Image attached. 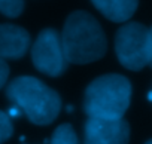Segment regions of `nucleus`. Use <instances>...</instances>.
<instances>
[{"mask_svg":"<svg viewBox=\"0 0 152 144\" xmlns=\"http://www.w3.org/2000/svg\"><path fill=\"white\" fill-rule=\"evenodd\" d=\"M149 28L140 22L124 24L115 36V51L119 62L133 71L149 64Z\"/></svg>","mask_w":152,"mask_h":144,"instance_id":"4","label":"nucleus"},{"mask_svg":"<svg viewBox=\"0 0 152 144\" xmlns=\"http://www.w3.org/2000/svg\"><path fill=\"white\" fill-rule=\"evenodd\" d=\"M14 134V125L11 116L5 111H0V143H5Z\"/></svg>","mask_w":152,"mask_h":144,"instance_id":"11","label":"nucleus"},{"mask_svg":"<svg viewBox=\"0 0 152 144\" xmlns=\"http://www.w3.org/2000/svg\"><path fill=\"white\" fill-rule=\"evenodd\" d=\"M8 76H9V67H8V64L5 62V59L0 58V88L6 83Z\"/></svg>","mask_w":152,"mask_h":144,"instance_id":"12","label":"nucleus"},{"mask_svg":"<svg viewBox=\"0 0 152 144\" xmlns=\"http://www.w3.org/2000/svg\"><path fill=\"white\" fill-rule=\"evenodd\" d=\"M63 51L67 62L88 64L100 59L107 49L104 31L88 12L76 11L66 20L61 33Z\"/></svg>","mask_w":152,"mask_h":144,"instance_id":"1","label":"nucleus"},{"mask_svg":"<svg viewBox=\"0 0 152 144\" xmlns=\"http://www.w3.org/2000/svg\"><path fill=\"white\" fill-rule=\"evenodd\" d=\"M30 48V34L18 25L0 24V58L18 59Z\"/></svg>","mask_w":152,"mask_h":144,"instance_id":"7","label":"nucleus"},{"mask_svg":"<svg viewBox=\"0 0 152 144\" xmlns=\"http://www.w3.org/2000/svg\"><path fill=\"white\" fill-rule=\"evenodd\" d=\"M24 9V0H0V12L5 17L17 18Z\"/></svg>","mask_w":152,"mask_h":144,"instance_id":"10","label":"nucleus"},{"mask_svg":"<svg viewBox=\"0 0 152 144\" xmlns=\"http://www.w3.org/2000/svg\"><path fill=\"white\" fill-rule=\"evenodd\" d=\"M145 144H152V140H149V141H146Z\"/></svg>","mask_w":152,"mask_h":144,"instance_id":"15","label":"nucleus"},{"mask_svg":"<svg viewBox=\"0 0 152 144\" xmlns=\"http://www.w3.org/2000/svg\"><path fill=\"white\" fill-rule=\"evenodd\" d=\"M131 101V83L121 75H104L93 80L84 97L88 117L122 119Z\"/></svg>","mask_w":152,"mask_h":144,"instance_id":"3","label":"nucleus"},{"mask_svg":"<svg viewBox=\"0 0 152 144\" xmlns=\"http://www.w3.org/2000/svg\"><path fill=\"white\" fill-rule=\"evenodd\" d=\"M31 59L34 67L43 75L60 76L67 68L61 36L54 28H45L39 33L31 48Z\"/></svg>","mask_w":152,"mask_h":144,"instance_id":"5","label":"nucleus"},{"mask_svg":"<svg viewBox=\"0 0 152 144\" xmlns=\"http://www.w3.org/2000/svg\"><path fill=\"white\" fill-rule=\"evenodd\" d=\"M6 95L15 109L36 125H49L60 113L61 100L58 94L36 77L14 79L6 88Z\"/></svg>","mask_w":152,"mask_h":144,"instance_id":"2","label":"nucleus"},{"mask_svg":"<svg viewBox=\"0 0 152 144\" xmlns=\"http://www.w3.org/2000/svg\"><path fill=\"white\" fill-rule=\"evenodd\" d=\"M148 100L152 103V88H151V91H149V94H148Z\"/></svg>","mask_w":152,"mask_h":144,"instance_id":"14","label":"nucleus"},{"mask_svg":"<svg viewBox=\"0 0 152 144\" xmlns=\"http://www.w3.org/2000/svg\"><path fill=\"white\" fill-rule=\"evenodd\" d=\"M93 5L110 21L125 22L128 21L139 5V0H91Z\"/></svg>","mask_w":152,"mask_h":144,"instance_id":"8","label":"nucleus"},{"mask_svg":"<svg viewBox=\"0 0 152 144\" xmlns=\"http://www.w3.org/2000/svg\"><path fill=\"white\" fill-rule=\"evenodd\" d=\"M51 144H79V141L72 125L63 123L54 131L51 137Z\"/></svg>","mask_w":152,"mask_h":144,"instance_id":"9","label":"nucleus"},{"mask_svg":"<svg viewBox=\"0 0 152 144\" xmlns=\"http://www.w3.org/2000/svg\"><path fill=\"white\" fill-rule=\"evenodd\" d=\"M130 126L124 119L88 117L84 128V144H128Z\"/></svg>","mask_w":152,"mask_h":144,"instance_id":"6","label":"nucleus"},{"mask_svg":"<svg viewBox=\"0 0 152 144\" xmlns=\"http://www.w3.org/2000/svg\"><path fill=\"white\" fill-rule=\"evenodd\" d=\"M148 49H149V65L152 67V27L149 28V40H148Z\"/></svg>","mask_w":152,"mask_h":144,"instance_id":"13","label":"nucleus"}]
</instances>
